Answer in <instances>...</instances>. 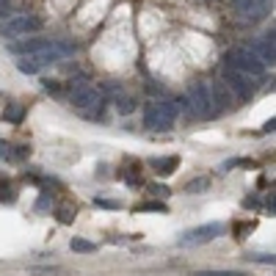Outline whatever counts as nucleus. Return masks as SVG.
I'll list each match as a JSON object with an SVG mask.
<instances>
[{"mask_svg":"<svg viewBox=\"0 0 276 276\" xmlns=\"http://www.w3.org/2000/svg\"><path fill=\"white\" fill-rule=\"evenodd\" d=\"M69 105H72L80 116L94 119V116L102 111V105H105V94H102L99 86L86 83V80H78V83L69 89Z\"/></svg>","mask_w":276,"mask_h":276,"instance_id":"nucleus-1","label":"nucleus"},{"mask_svg":"<svg viewBox=\"0 0 276 276\" xmlns=\"http://www.w3.org/2000/svg\"><path fill=\"white\" fill-rule=\"evenodd\" d=\"M180 105L177 99H155V102L146 105L144 111V127L146 130H155V133H166L174 127V119L180 114Z\"/></svg>","mask_w":276,"mask_h":276,"instance_id":"nucleus-2","label":"nucleus"},{"mask_svg":"<svg viewBox=\"0 0 276 276\" xmlns=\"http://www.w3.org/2000/svg\"><path fill=\"white\" fill-rule=\"evenodd\" d=\"M185 108L191 111V116L196 119H213L215 108H213V94H210V83L204 80H193L185 91Z\"/></svg>","mask_w":276,"mask_h":276,"instance_id":"nucleus-3","label":"nucleus"},{"mask_svg":"<svg viewBox=\"0 0 276 276\" xmlns=\"http://www.w3.org/2000/svg\"><path fill=\"white\" fill-rule=\"evenodd\" d=\"M221 75H224V83L230 86V91L238 99H249L251 94L257 91V78H251V75H246L243 69L232 67L230 61H221Z\"/></svg>","mask_w":276,"mask_h":276,"instance_id":"nucleus-4","label":"nucleus"},{"mask_svg":"<svg viewBox=\"0 0 276 276\" xmlns=\"http://www.w3.org/2000/svg\"><path fill=\"white\" fill-rule=\"evenodd\" d=\"M39 31H42V20L33 14H17V17H9L6 22H0V36L3 39H20Z\"/></svg>","mask_w":276,"mask_h":276,"instance_id":"nucleus-5","label":"nucleus"},{"mask_svg":"<svg viewBox=\"0 0 276 276\" xmlns=\"http://www.w3.org/2000/svg\"><path fill=\"white\" fill-rule=\"evenodd\" d=\"M224 61H230L232 67L243 69L246 75H251V78H257V80L265 75V64L260 61V56H257L251 47H235V50H230L224 56Z\"/></svg>","mask_w":276,"mask_h":276,"instance_id":"nucleus-6","label":"nucleus"},{"mask_svg":"<svg viewBox=\"0 0 276 276\" xmlns=\"http://www.w3.org/2000/svg\"><path fill=\"white\" fill-rule=\"evenodd\" d=\"M232 6H235V11H238V17L243 22H257L268 14L271 0H232Z\"/></svg>","mask_w":276,"mask_h":276,"instance_id":"nucleus-7","label":"nucleus"},{"mask_svg":"<svg viewBox=\"0 0 276 276\" xmlns=\"http://www.w3.org/2000/svg\"><path fill=\"white\" fill-rule=\"evenodd\" d=\"M221 232H224V227H221V224H204V227H196V230L185 232L183 238H180V246H202V243H210V240L218 238Z\"/></svg>","mask_w":276,"mask_h":276,"instance_id":"nucleus-8","label":"nucleus"},{"mask_svg":"<svg viewBox=\"0 0 276 276\" xmlns=\"http://www.w3.org/2000/svg\"><path fill=\"white\" fill-rule=\"evenodd\" d=\"M210 94H213V108H215V116H218L221 111L232 108L235 94L230 91V86H227L224 80H215V83H210Z\"/></svg>","mask_w":276,"mask_h":276,"instance_id":"nucleus-9","label":"nucleus"},{"mask_svg":"<svg viewBox=\"0 0 276 276\" xmlns=\"http://www.w3.org/2000/svg\"><path fill=\"white\" fill-rule=\"evenodd\" d=\"M50 42H52V39H39V36H33V39H17V42L9 44V50L17 52V56H31V52H39V50H44V47H50Z\"/></svg>","mask_w":276,"mask_h":276,"instance_id":"nucleus-10","label":"nucleus"},{"mask_svg":"<svg viewBox=\"0 0 276 276\" xmlns=\"http://www.w3.org/2000/svg\"><path fill=\"white\" fill-rule=\"evenodd\" d=\"M251 50L260 56V61L265 64V67H268V64H273V58H276V50H273V31L265 33L262 39H257V42L251 44Z\"/></svg>","mask_w":276,"mask_h":276,"instance_id":"nucleus-11","label":"nucleus"},{"mask_svg":"<svg viewBox=\"0 0 276 276\" xmlns=\"http://www.w3.org/2000/svg\"><path fill=\"white\" fill-rule=\"evenodd\" d=\"M31 155L28 146H14V144H6L0 141V160H9V163H17V160H25Z\"/></svg>","mask_w":276,"mask_h":276,"instance_id":"nucleus-12","label":"nucleus"},{"mask_svg":"<svg viewBox=\"0 0 276 276\" xmlns=\"http://www.w3.org/2000/svg\"><path fill=\"white\" fill-rule=\"evenodd\" d=\"M114 108H116V114L130 116L133 111H136V99H133L130 94H125V91H116L114 94Z\"/></svg>","mask_w":276,"mask_h":276,"instance_id":"nucleus-13","label":"nucleus"},{"mask_svg":"<svg viewBox=\"0 0 276 276\" xmlns=\"http://www.w3.org/2000/svg\"><path fill=\"white\" fill-rule=\"evenodd\" d=\"M152 166H155V172L160 174V177H169V174L177 172L180 157L177 155H172V157H155V160H152Z\"/></svg>","mask_w":276,"mask_h":276,"instance_id":"nucleus-14","label":"nucleus"},{"mask_svg":"<svg viewBox=\"0 0 276 276\" xmlns=\"http://www.w3.org/2000/svg\"><path fill=\"white\" fill-rule=\"evenodd\" d=\"M22 119H25V105H6L3 108V122H9V125H22Z\"/></svg>","mask_w":276,"mask_h":276,"instance_id":"nucleus-15","label":"nucleus"},{"mask_svg":"<svg viewBox=\"0 0 276 276\" xmlns=\"http://www.w3.org/2000/svg\"><path fill=\"white\" fill-rule=\"evenodd\" d=\"M75 215H78L75 204H58V207H56V218H58V224H72Z\"/></svg>","mask_w":276,"mask_h":276,"instance_id":"nucleus-16","label":"nucleus"},{"mask_svg":"<svg viewBox=\"0 0 276 276\" xmlns=\"http://www.w3.org/2000/svg\"><path fill=\"white\" fill-rule=\"evenodd\" d=\"M69 249L78 251V254H91V251H97V246H94L91 240H86V238H72L69 240Z\"/></svg>","mask_w":276,"mask_h":276,"instance_id":"nucleus-17","label":"nucleus"},{"mask_svg":"<svg viewBox=\"0 0 276 276\" xmlns=\"http://www.w3.org/2000/svg\"><path fill=\"white\" fill-rule=\"evenodd\" d=\"M122 180H125L127 185L138 188V185H141V166H136V163H133V166H127L125 174H122Z\"/></svg>","mask_w":276,"mask_h":276,"instance_id":"nucleus-18","label":"nucleus"},{"mask_svg":"<svg viewBox=\"0 0 276 276\" xmlns=\"http://www.w3.org/2000/svg\"><path fill=\"white\" fill-rule=\"evenodd\" d=\"M210 188V180L207 177H196L191 183H185V193H204Z\"/></svg>","mask_w":276,"mask_h":276,"instance_id":"nucleus-19","label":"nucleus"},{"mask_svg":"<svg viewBox=\"0 0 276 276\" xmlns=\"http://www.w3.org/2000/svg\"><path fill=\"white\" fill-rule=\"evenodd\" d=\"M136 213H169V207L163 202H144L136 204Z\"/></svg>","mask_w":276,"mask_h":276,"instance_id":"nucleus-20","label":"nucleus"},{"mask_svg":"<svg viewBox=\"0 0 276 276\" xmlns=\"http://www.w3.org/2000/svg\"><path fill=\"white\" fill-rule=\"evenodd\" d=\"M14 188H11L9 183H6V185H0V202H14Z\"/></svg>","mask_w":276,"mask_h":276,"instance_id":"nucleus-21","label":"nucleus"},{"mask_svg":"<svg viewBox=\"0 0 276 276\" xmlns=\"http://www.w3.org/2000/svg\"><path fill=\"white\" fill-rule=\"evenodd\" d=\"M196 276H243L240 271H196Z\"/></svg>","mask_w":276,"mask_h":276,"instance_id":"nucleus-22","label":"nucleus"},{"mask_svg":"<svg viewBox=\"0 0 276 276\" xmlns=\"http://www.w3.org/2000/svg\"><path fill=\"white\" fill-rule=\"evenodd\" d=\"M238 166H251V160H230V163H224V166H221V172H230V169H238Z\"/></svg>","mask_w":276,"mask_h":276,"instance_id":"nucleus-23","label":"nucleus"},{"mask_svg":"<svg viewBox=\"0 0 276 276\" xmlns=\"http://www.w3.org/2000/svg\"><path fill=\"white\" fill-rule=\"evenodd\" d=\"M249 260L262 262V265H273V254H254V257H249Z\"/></svg>","mask_w":276,"mask_h":276,"instance_id":"nucleus-24","label":"nucleus"},{"mask_svg":"<svg viewBox=\"0 0 276 276\" xmlns=\"http://www.w3.org/2000/svg\"><path fill=\"white\" fill-rule=\"evenodd\" d=\"M146 191L155 193V196H169V188H166V185H149Z\"/></svg>","mask_w":276,"mask_h":276,"instance_id":"nucleus-25","label":"nucleus"},{"mask_svg":"<svg viewBox=\"0 0 276 276\" xmlns=\"http://www.w3.org/2000/svg\"><path fill=\"white\" fill-rule=\"evenodd\" d=\"M94 204H99V207H108V210H116V207H119V202H111V199H94Z\"/></svg>","mask_w":276,"mask_h":276,"instance_id":"nucleus-26","label":"nucleus"},{"mask_svg":"<svg viewBox=\"0 0 276 276\" xmlns=\"http://www.w3.org/2000/svg\"><path fill=\"white\" fill-rule=\"evenodd\" d=\"M42 83H44V89H47V91H52V94L58 91V80H42Z\"/></svg>","mask_w":276,"mask_h":276,"instance_id":"nucleus-27","label":"nucleus"},{"mask_svg":"<svg viewBox=\"0 0 276 276\" xmlns=\"http://www.w3.org/2000/svg\"><path fill=\"white\" fill-rule=\"evenodd\" d=\"M3 17H9V3H6V0H0V20H3Z\"/></svg>","mask_w":276,"mask_h":276,"instance_id":"nucleus-28","label":"nucleus"}]
</instances>
